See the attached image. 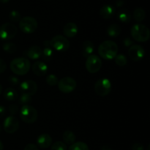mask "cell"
<instances>
[{"label": "cell", "instance_id": "6da1fadb", "mask_svg": "<svg viewBox=\"0 0 150 150\" xmlns=\"http://www.w3.org/2000/svg\"><path fill=\"white\" fill-rule=\"evenodd\" d=\"M118 46L114 41H104L98 47V53L105 60H113L118 53Z\"/></svg>", "mask_w": 150, "mask_h": 150}, {"label": "cell", "instance_id": "7a4b0ae2", "mask_svg": "<svg viewBox=\"0 0 150 150\" xmlns=\"http://www.w3.org/2000/svg\"><path fill=\"white\" fill-rule=\"evenodd\" d=\"M10 67L15 74L25 75L30 69L31 63L26 57H17L12 60Z\"/></svg>", "mask_w": 150, "mask_h": 150}, {"label": "cell", "instance_id": "3957f363", "mask_svg": "<svg viewBox=\"0 0 150 150\" xmlns=\"http://www.w3.org/2000/svg\"><path fill=\"white\" fill-rule=\"evenodd\" d=\"M130 34L133 39L139 42H146L150 38L149 28L142 24H136L132 26Z\"/></svg>", "mask_w": 150, "mask_h": 150}, {"label": "cell", "instance_id": "277c9868", "mask_svg": "<svg viewBox=\"0 0 150 150\" xmlns=\"http://www.w3.org/2000/svg\"><path fill=\"white\" fill-rule=\"evenodd\" d=\"M38 113L36 109L30 104H24L20 110V117L26 124H33L38 119Z\"/></svg>", "mask_w": 150, "mask_h": 150}, {"label": "cell", "instance_id": "5b68a950", "mask_svg": "<svg viewBox=\"0 0 150 150\" xmlns=\"http://www.w3.org/2000/svg\"><path fill=\"white\" fill-rule=\"evenodd\" d=\"M38 24L36 19L31 16H25L19 21V28L25 34H32L36 31Z\"/></svg>", "mask_w": 150, "mask_h": 150}, {"label": "cell", "instance_id": "8992f818", "mask_svg": "<svg viewBox=\"0 0 150 150\" xmlns=\"http://www.w3.org/2000/svg\"><path fill=\"white\" fill-rule=\"evenodd\" d=\"M50 45L58 51H66L70 47V42L66 37L57 35L53 37L50 41Z\"/></svg>", "mask_w": 150, "mask_h": 150}, {"label": "cell", "instance_id": "52a82bcc", "mask_svg": "<svg viewBox=\"0 0 150 150\" xmlns=\"http://www.w3.org/2000/svg\"><path fill=\"white\" fill-rule=\"evenodd\" d=\"M111 91V82L107 78H102L96 82L95 85V91L100 96H105Z\"/></svg>", "mask_w": 150, "mask_h": 150}, {"label": "cell", "instance_id": "ba28073f", "mask_svg": "<svg viewBox=\"0 0 150 150\" xmlns=\"http://www.w3.org/2000/svg\"><path fill=\"white\" fill-rule=\"evenodd\" d=\"M17 33L16 25L12 23L3 24L0 26V39L8 41L14 38Z\"/></svg>", "mask_w": 150, "mask_h": 150}, {"label": "cell", "instance_id": "9c48e42d", "mask_svg": "<svg viewBox=\"0 0 150 150\" xmlns=\"http://www.w3.org/2000/svg\"><path fill=\"white\" fill-rule=\"evenodd\" d=\"M102 60L98 55L91 54L86 57L85 66L89 73L95 74L99 71L102 67Z\"/></svg>", "mask_w": 150, "mask_h": 150}, {"label": "cell", "instance_id": "30bf717a", "mask_svg": "<svg viewBox=\"0 0 150 150\" xmlns=\"http://www.w3.org/2000/svg\"><path fill=\"white\" fill-rule=\"evenodd\" d=\"M57 85H58V88L61 92L64 93V94H70L76 89L77 84L73 78L66 76V77L59 80Z\"/></svg>", "mask_w": 150, "mask_h": 150}, {"label": "cell", "instance_id": "8fae6325", "mask_svg": "<svg viewBox=\"0 0 150 150\" xmlns=\"http://www.w3.org/2000/svg\"><path fill=\"white\" fill-rule=\"evenodd\" d=\"M4 129L6 132L13 134L18 130L19 127V121L14 116H7L4 121L3 124Z\"/></svg>", "mask_w": 150, "mask_h": 150}, {"label": "cell", "instance_id": "7c38bea8", "mask_svg": "<svg viewBox=\"0 0 150 150\" xmlns=\"http://www.w3.org/2000/svg\"><path fill=\"white\" fill-rule=\"evenodd\" d=\"M128 55L134 61L142 60L145 55V50L141 45H132L128 49Z\"/></svg>", "mask_w": 150, "mask_h": 150}, {"label": "cell", "instance_id": "4fadbf2b", "mask_svg": "<svg viewBox=\"0 0 150 150\" xmlns=\"http://www.w3.org/2000/svg\"><path fill=\"white\" fill-rule=\"evenodd\" d=\"M20 90L23 94H27L29 95H35L38 91L37 83L33 80H25L20 84Z\"/></svg>", "mask_w": 150, "mask_h": 150}, {"label": "cell", "instance_id": "5bb4252c", "mask_svg": "<svg viewBox=\"0 0 150 150\" xmlns=\"http://www.w3.org/2000/svg\"><path fill=\"white\" fill-rule=\"evenodd\" d=\"M79 32V28L74 22H69L63 27V33L67 38H74Z\"/></svg>", "mask_w": 150, "mask_h": 150}, {"label": "cell", "instance_id": "9a60e30c", "mask_svg": "<svg viewBox=\"0 0 150 150\" xmlns=\"http://www.w3.org/2000/svg\"><path fill=\"white\" fill-rule=\"evenodd\" d=\"M48 66L42 61H36L32 66V71L37 76H44L48 72Z\"/></svg>", "mask_w": 150, "mask_h": 150}, {"label": "cell", "instance_id": "2e32d148", "mask_svg": "<svg viewBox=\"0 0 150 150\" xmlns=\"http://www.w3.org/2000/svg\"><path fill=\"white\" fill-rule=\"evenodd\" d=\"M37 144L41 149H47L51 146L52 144V138L51 135L47 133H42L38 137Z\"/></svg>", "mask_w": 150, "mask_h": 150}, {"label": "cell", "instance_id": "e0dca14e", "mask_svg": "<svg viewBox=\"0 0 150 150\" xmlns=\"http://www.w3.org/2000/svg\"><path fill=\"white\" fill-rule=\"evenodd\" d=\"M26 57L31 60H38L42 55V49L38 46H32L26 52Z\"/></svg>", "mask_w": 150, "mask_h": 150}, {"label": "cell", "instance_id": "ac0fdd59", "mask_svg": "<svg viewBox=\"0 0 150 150\" xmlns=\"http://www.w3.org/2000/svg\"><path fill=\"white\" fill-rule=\"evenodd\" d=\"M115 13V8L111 4H105L100 10V15L104 19H109L112 18Z\"/></svg>", "mask_w": 150, "mask_h": 150}, {"label": "cell", "instance_id": "d6986e66", "mask_svg": "<svg viewBox=\"0 0 150 150\" xmlns=\"http://www.w3.org/2000/svg\"><path fill=\"white\" fill-rule=\"evenodd\" d=\"M95 50V45L91 41H86L83 43L82 45V54L83 57H87L91 55Z\"/></svg>", "mask_w": 150, "mask_h": 150}, {"label": "cell", "instance_id": "ffe728a7", "mask_svg": "<svg viewBox=\"0 0 150 150\" xmlns=\"http://www.w3.org/2000/svg\"><path fill=\"white\" fill-rule=\"evenodd\" d=\"M120 33H121V27L120 25L117 24H113L110 25L107 29V34L108 36L111 37V38L119 36Z\"/></svg>", "mask_w": 150, "mask_h": 150}, {"label": "cell", "instance_id": "44dd1931", "mask_svg": "<svg viewBox=\"0 0 150 150\" xmlns=\"http://www.w3.org/2000/svg\"><path fill=\"white\" fill-rule=\"evenodd\" d=\"M4 97L7 101H14L18 98V92L13 88H7L4 91Z\"/></svg>", "mask_w": 150, "mask_h": 150}, {"label": "cell", "instance_id": "7402d4cb", "mask_svg": "<svg viewBox=\"0 0 150 150\" xmlns=\"http://www.w3.org/2000/svg\"><path fill=\"white\" fill-rule=\"evenodd\" d=\"M133 19L137 22H142L146 18V13L145 10L142 7H137L133 12Z\"/></svg>", "mask_w": 150, "mask_h": 150}, {"label": "cell", "instance_id": "603a6c76", "mask_svg": "<svg viewBox=\"0 0 150 150\" xmlns=\"http://www.w3.org/2000/svg\"><path fill=\"white\" fill-rule=\"evenodd\" d=\"M118 19L122 23H129L131 20V14L127 10H122L118 13Z\"/></svg>", "mask_w": 150, "mask_h": 150}, {"label": "cell", "instance_id": "cb8c5ba5", "mask_svg": "<svg viewBox=\"0 0 150 150\" xmlns=\"http://www.w3.org/2000/svg\"><path fill=\"white\" fill-rule=\"evenodd\" d=\"M62 138L63 141L67 144H73V143H75L76 141V135H75L74 132H73L72 131L67 130L63 133L62 135Z\"/></svg>", "mask_w": 150, "mask_h": 150}, {"label": "cell", "instance_id": "d4e9b609", "mask_svg": "<svg viewBox=\"0 0 150 150\" xmlns=\"http://www.w3.org/2000/svg\"><path fill=\"white\" fill-rule=\"evenodd\" d=\"M69 150H89L87 144L83 142L73 143L69 147Z\"/></svg>", "mask_w": 150, "mask_h": 150}, {"label": "cell", "instance_id": "484cf974", "mask_svg": "<svg viewBox=\"0 0 150 150\" xmlns=\"http://www.w3.org/2000/svg\"><path fill=\"white\" fill-rule=\"evenodd\" d=\"M53 50L50 47H45L43 50H42V55L43 60L45 61H50L53 57Z\"/></svg>", "mask_w": 150, "mask_h": 150}, {"label": "cell", "instance_id": "4316f807", "mask_svg": "<svg viewBox=\"0 0 150 150\" xmlns=\"http://www.w3.org/2000/svg\"><path fill=\"white\" fill-rule=\"evenodd\" d=\"M114 59H115L116 64L120 66H124L127 63V57H126L125 55L122 54H117V56L114 57Z\"/></svg>", "mask_w": 150, "mask_h": 150}, {"label": "cell", "instance_id": "83f0119b", "mask_svg": "<svg viewBox=\"0 0 150 150\" xmlns=\"http://www.w3.org/2000/svg\"><path fill=\"white\" fill-rule=\"evenodd\" d=\"M2 49H4V51H5V52L13 54V53H14L15 51H16V49L17 48H16V44L11 42H8L3 44Z\"/></svg>", "mask_w": 150, "mask_h": 150}, {"label": "cell", "instance_id": "f1b7e54d", "mask_svg": "<svg viewBox=\"0 0 150 150\" xmlns=\"http://www.w3.org/2000/svg\"><path fill=\"white\" fill-rule=\"evenodd\" d=\"M58 78L54 74H51L46 76V82L48 85H51V86H55L58 84Z\"/></svg>", "mask_w": 150, "mask_h": 150}, {"label": "cell", "instance_id": "f546056e", "mask_svg": "<svg viewBox=\"0 0 150 150\" xmlns=\"http://www.w3.org/2000/svg\"><path fill=\"white\" fill-rule=\"evenodd\" d=\"M31 101H32V96L22 93L19 98V103L24 105V104H29Z\"/></svg>", "mask_w": 150, "mask_h": 150}, {"label": "cell", "instance_id": "4dcf8cb0", "mask_svg": "<svg viewBox=\"0 0 150 150\" xmlns=\"http://www.w3.org/2000/svg\"><path fill=\"white\" fill-rule=\"evenodd\" d=\"M67 145L62 141H57L54 143L51 147V150H67Z\"/></svg>", "mask_w": 150, "mask_h": 150}, {"label": "cell", "instance_id": "1f68e13d", "mask_svg": "<svg viewBox=\"0 0 150 150\" xmlns=\"http://www.w3.org/2000/svg\"><path fill=\"white\" fill-rule=\"evenodd\" d=\"M9 18L13 22H18L21 19V16L18 10H13L9 14Z\"/></svg>", "mask_w": 150, "mask_h": 150}, {"label": "cell", "instance_id": "d6a6232c", "mask_svg": "<svg viewBox=\"0 0 150 150\" xmlns=\"http://www.w3.org/2000/svg\"><path fill=\"white\" fill-rule=\"evenodd\" d=\"M18 107L17 105H16V104H11V105L10 106V107H9V111H10V113H11L12 116L16 114V113L18 112Z\"/></svg>", "mask_w": 150, "mask_h": 150}, {"label": "cell", "instance_id": "836d02e7", "mask_svg": "<svg viewBox=\"0 0 150 150\" xmlns=\"http://www.w3.org/2000/svg\"><path fill=\"white\" fill-rule=\"evenodd\" d=\"M23 150H39L38 146H36L34 144H29L25 146Z\"/></svg>", "mask_w": 150, "mask_h": 150}, {"label": "cell", "instance_id": "e575fe53", "mask_svg": "<svg viewBox=\"0 0 150 150\" xmlns=\"http://www.w3.org/2000/svg\"><path fill=\"white\" fill-rule=\"evenodd\" d=\"M132 150H144V147L142 144L136 143L132 146Z\"/></svg>", "mask_w": 150, "mask_h": 150}, {"label": "cell", "instance_id": "d590c367", "mask_svg": "<svg viewBox=\"0 0 150 150\" xmlns=\"http://www.w3.org/2000/svg\"><path fill=\"white\" fill-rule=\"evenodd\" d=\"M6 69H7V65H6V63L2 60V59H0V74L5 71Z\"/></svg>", "mask_w": 150, "mask_h": 150}, {"label": "cell", "instance_id": "8d00e7d4", "mask_svg": "<svg viewBox=\"0 0 150 150\" xmlns=\"http://www.w3.org/2000/svg\"><path fill=\"white\" fill-rule=\"evenodd\" d=\"M9 82L12 84V85H17L19 83V79L15 76H12L9 78Z\"/></svg>", "mask_w": 150, "mask_h": 150}, {"label": "cell", "instance_id": "74e56055", "mask_svg": "<svg viewBox=\"0 0 150 150\" xmlns=\"http://www.w3.org/2000/svg\"><path fill=\"white\" fill-rule=\"evenodd\" d=\"M123 43H124V45L126 47L130 46H132L133 44V41H132L130 38H125L124 41H123Z\"/></svg>", "mask_w": 150, "mask_h": 150}, {"label": "cell", "instance_id": "f35d334b", "mask_svg": "<svg viewBox=\"0 0 150 150\" xmlns=\"http://www.w3.org/2000/svg\"><path fill=\"white\" fill-rule=\"evenodd\" d=\"M5 114V107L0 105V117H2Z\"/></svg>", "mask_w": 150, "mask_h": 150}, {"label": "cell", "instance_id": "ab89813d", "mask_svg": "<svg viewBox=\"0 0 150 150\" xmlns=\"http://www.w3.org/2000/svg\"><path fill=\"white\" fill-rule=\"evenodd\" d=\"M100 150H112V149H111V147H109L108 146L104 145V146H103L102 147H101Z\"/></svg>", "mask_w": 150, "mask_h": 150}, {"label": "cell", "instance_id": "60d3db41", "mask_svg": "<svg viewBox=\"0 0 150 150\" xmlns=\"http://www.w3.org/2000/svg\"><path fill=\"white\" fill-rule=\"evenodd\" d=\"M0 150H4V145L1 141H0Z\"/></svg>", "mask_w": 150, "mask_h": 150}, {"label": "cell", "instance_id": "b9f144b4", "mask_svg": "<svg viewBox=\"0 0 150 150\" xmlns=\"http://www.w3.org/2000/svg\"><path fill=\"white\" fill-rule=\"evenodd\" d=\"M10 0H0V1H1L2 3H7Z\"/></svg>", "mask_w": 150, "mask_h": 150}, {"label": "cell", "instance_id": "7bdbcfd3", "mask_svg": "<svg viewBox=\"0 0 150 150\" xmlns=\"http://www.w3.org/2000/svg\"><path fill=\"white\" fill-rule=\"evenodd\" d=\"M1 92H2V86H1V85L0 84V94H1Z\"/></svg>", "mask_w": 150, "mask_h": 150}, {"label": "cell", "instance_id": "ee69618b", "mask_svg": "<svg viewBox=\"0 0 150 150\" xmlns=\"http://www.w3.org/2000/svg\"><path fill=\"white\" fill-rule=\"evenodd\" d=\"M147 150H149V146H148V149H147Z\"/></svg>", "mask_w": 150, "mask_h": 150}, {"label": "cell", "instance_id": "f6af8a7d", "mask_svg": "<svg viewBox=\"0 0 150 150\" xmlns=\"http://www.w3.org/2000/svg\"><path fill=\"white\" fill-rule=\"evenodd\" d=\"M0 132H1V126H0Z\"/></svg>", "mask_w": 150, "mask_h": 150}]
</instances>
